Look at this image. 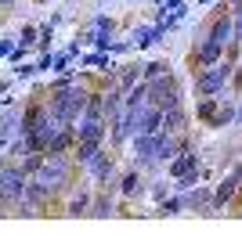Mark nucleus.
<instances>
[{
  "mask_svg": "<svg viewBox=\"0 0 242 252\" xmlns=\"http://www.w3.org/2000/svg\"><path fill=\"white\" fill-rule=\"evenodd\" d=\"M148 101H152L156 108H174V105H184V83L166 72L163 79H156V83H148Z\"/></svg>",
  "mask_w": 242,
  "mask_h": 252,
  "instance_id": "obj_7",
  "label": "nucleus"
},
{
  "mask_svg": "<svg viewBox=\"0 0 242 252\" xmlns=\"http://www.w3.org/2000/svg\"><path fill=\"white\" fill-rule=\"evenodd\" d=\"M141 79H145V62H141V58H134V62H126V65L116 68V83L126 90V94H130Z\"/></svg>",
  "mask_w": 242,
  "mask_h": 252,
  "instance_id": "obj_14",
  "label": "nucleus"
},
{
  "mask_svg": "<svg viewBox=\"0 0 242 252\" xmlns=\"http://www.w3.org/2000/svg\"><path fill=\"white\" fill-rule=\"evenodd\" d=\"M188 213V202H184V191H174L170 198L159 205V209H152V216H159V220H166V216H181Z\"/></svg>",
  "mask_w": 242,
  "mask_h": 252,
  "instance_id": "obj_16",
  "label": "nucleus"
},
{
  "mask_svg": "<svg viewBox=\"0 0 242 252\" xmlns=\"http://www.w3.org/2000/svg\"><path fill=\"white\" fill-rule=\"evenodd\" d=\"M94 191H98V188L90 184L83 173H80L76 184L62 194V216H69V220H76V216H87L90 205H94Z\"/></svg>",
  "mask_w": 242,
  "mask_h": 252,
  "instance_id": "obj_6",
  "label": "nucleus"
},
{
  "mask_svg": "<svg viewBox=\"0 0 242 252\" xmlns=\"http://www.w3.org/2000/svg\"><path fill=\"white\" fill-rule=\"evenodd\" d=\"M37 4H51V0H37Z\"/></svg>",
  "mask_w": 242,
  "mask_h": 252,
  "instance_id": "obj_25",
  "label": "nucleus"
},
{
  "mask_svg": "<svg viewBox=\"0 0 242 252\" xmlns=\"http://www.w3.org/2000/svg\"><path fill=\"white\" fill-rule=\"evenodd\" d=\"M232 72H235L232 62H221V65L192 72V94L195 97H224V94H232Z\"/></svg>",
  "mask_w": 242,
  "mask_h": 252,
  "instance_id": "obj_3",
  "label": "nucleus"
},
{
  "mask_svg": "<svg viewBox=\"0 0 242 252\" xmlns=\"http://www.w3.org/2000/svg\"><path fill=\"white\" fill-rule=\"evenodd\" d=\"M163 130H170V133H184V130H188V108H184V105H174V108H166Z\"/></svg>",
  "mask_w": 242,
  "mask_h": 252,
  "instance_id": "obj_18",
  "label": "nucleus"
},
{
  "mask_svg": "<svg viewBox=\"0 0 242 252\" xmlns=\"http://www.w3.org/2000/svg\"><path fill=\"white\" fill-rule=\"evenodd\" d=\"M0 7H4V11H11V7H15V0H0Z\"/></svg>",
  "mask_w": 242,
  "mask_h": 252,
  "instance_id": "obj_24",
  "label": "nucleus"
},
{
  "mask_svg": "<svg viewBox=\"0 0 242 252\" xmlns=\"http://www.w3.org/2000/svg\"><path fill=\"white\" fill-rule=\"evenodd\" d=\"M29 76H40V65H15V79H29Z\"/></svg>",
  "mask_w": 242,
  "mask_h": 252,
  "instance_id": "obj_22",
  "label": "nucleus"
},
{
  "mask_svg": "<svg viewBox=\"0 0 242 252\" xmlns=\"http://www.w3.org/2000/svg\"><path fill=\"white\" fill-rule=\"evenodd\" d=\"M22 137V101L4 94V108H0V152L11 148Z\"/></svg>",
  "mask_w": 242,
  "mask_h": 252,
  "instance_id": "obj_8",
  "label": "nucleus"
},
{
  "mask_svg": "<svg viewBox=\"0 0 242 252\" xmlns=\"http://www.w3.org/2000/svg\"><path fill=\"white\" fill-rule=\"evenodd\" d=\"M80 173H83L94 188H112L116 184V177H120V162H116V152L105 144L101 152L90 158V162H83L80 166Z\"/></svg>",
  "mask_w": 242,
  "mask_h": 252,
  "instance_id": "obj_4",
  "label": "nucleus"
},
{
  "mask_svg": "<svg viewBox=\"0 0 242 252\" xmlns=\"http://www.w3.org/2000/svg\"><path fill=\"white\" fill-rule=\"evenodd\" d=\"M76 133H80V141L109 144V119H90V116H83V119L76 123Z\"/></svg>",
  "mask_w": 242,
  "mask_h": 252,
  "instance_id": "obj_12",
  "label": "nucleus"
},
{
  "mask_svg": "<svg viewBox=\"0 0 242 252\" xmlns=\"http://www.w3.org/2000/svg\"><path fill=\"white\" fill-rule=\"evenodd\" d=\"M195 169H202V148H188V152L174 155V158L166 162V177H170V180H177V177L195 173Z\"/></svg>",
  "mask_w": 242,
  "mask_h": 252,
  "instance_id": "obj_11",
  "label": "nucleus"
},
{
  "mask_svg": "<svg viewBox=\"0 0 242 252\" xmlns=\"http://www.w3.org/2000/svg\"><path fill=\"white\" fill-rule=\"evenodd\" d=\"M116 191H120V198H126V202H137L141 194L148 191V173L141 166H134L130 162V169H123V173L116 177Z\"/></svg>",
  "mask_w": 242,
  "mask_h": 252,
  "instance_id": "obj_9",
  "label": "nucleus"
},
{
  "mask_svg": "<svg viewBox=\"0 0 242 252\" xmlns=\"http://www.w3.org/2000/svg\"><path fill=\"white\" fill-rule=\"evenodd\" d=\"M192 119L202 126V130H224V126H235V94L224 97H195Z\"/></svg>",
  "mask_w": 242,
  "mask_h": 252,
  "instance_id": "obj_1",
  "label": "nucleus"
},
{
  "mask_svg": "<svg viewBox=\"0 0 242 252\" xmlns=\"http://www.w3.org/2000/svg\"><path fill=\"white\" fill-rule=\"evenodd\" d=\"M224 54H228V43L224 40H217L210 36V32H199V40H195V47L188 54V68L192 72H199V68H210V65H221L224 62Z\"/></svg>",
  "mask_w": 242,
  "mask_h": 252,
  "instance_id": "obj_5",
  "label": "nucleus"
},
{
  "mask_svg": "<svg viewBox=\"0 0 242 252\" xmlns=\"http://www.w3.org/2000/svg\"><path fill=\"white\" fill-rule=\"evenodd\" d=\"M26 184H29V173L22 169V162L4 155V162H0V209H4V216H11L15 205L26 198Z\"/></svg>",
  "mask_w": 242,
  "mask_h": 252,
  "instance_id": "obj_2",
  "label": "nucleus"
},
{
  "mask_svg": "<svg viewBox=\"0 0 242 252\" xmlns=\"http://www.w3.org/2000/svg\"><path fill=\"white\" fill-rule=\"evenodd\" d=\"M184 202H188V213H195V216H210V209H213V188L202 180L199 188L184 191Z\"/></svg>",
  "mask_w": 242,
  "mask_h": 252,
  "instance_id": "obj_13",
  "label": "nucleus"
},
{
  "mask_svg": "<svg viewBox=\"0 0 242 252\" xmlns=\"http://www.w3.org/2000/svg\"><path fill=\"white\" fill-rule=\"evenodd\" d=\"M145 194L152 198V209H159V205L174 194V180H170V177H166V180H148V191H145Z\"/></svg>",
  "mask_w": 242,
  "mask_h": 252,
  "instance_id": "obj_19",
  "label": "nucleus"
},
{
  "mask_svg": "<svg viewBox=\"0 0 242 252\" xmlns=\"http://www.w3.org/2000/svg\"><path fill=\"white\" fill-rule=\"evenodd\" d=\"M232 94L242 97V62L235 65V72H232Z\"/></svg>",
  "mask_w": 242,
  "mask_h": 252,
  "instance_id": "obj_23",
  "label": "nucleus"
},
{
  "mask_svg": "<svg viewBox=\"0 0 242 252\" xmlns=\"http://www.w3.org/2000/svg\"><path fill=\"white\" fill-rule=\"evenodd\" d=\"M18 40H22V47H26V51H37V43H40V29L26 22V26L18 29Z\"/></svg>",
  "mask_w": 242,
  "mask_h": 252,
  "instance_id": "obj_21",
  "label": "nucleus"
},
{
  "mask_svg": "<svg viewBox=\"0 0 242 252\" xmlns=\"http://www.w3.org/2000/svg\"><path fill=\"white\" fill-rule=\"evenodd\" d=\"M116 198H120L116 184H112V188H98V191H94V205H90L87 216H90V220H112V216H120Z\"/></svg>",
  "mask_w": 242,
  "mask_h": 252,
  "instance_id": "obj_10",
  "label": "nucleus"
},
{
  "mask_svg": "<svg viewBox=\"0 0 242 252\" xmlns=\"http://www.w3.org/2000/svg\"><path fill=\"white\" fill-rule=\"evenodd\" d=\"M0 58H4L7 65H18L22 58H26V47H22V40L11 36V32H4V40H0Z\"/></svg>",
  "mask_w": 242,
  "mask_h": 252,
  "instance_id": "obj_15",
  "label": "nucleus"
},
{
  "mask_svg": "<svg viewBox=\"0 0 242 252\" xmlns=\"http://www.w3.org/2000/svg\"><path fill=\"white\" fill-rule=\"evenodd\" d=\"M166 72H174L166 58H152V62H145V83H156V79H163Z\"/></svg>",
  "mask_w": 242,
  "mask_h": 252,
  "instance_id": "obj_20",
  "label": "nucleus"
},
{
  "mask_svg": "<svg viewBox=\"0 0 242 252\" xmlns=\"http://www.w3.org/2000/svg\"><path fill=\"white\" fill-rule=\"evenodd\" d=\"M159 40H163L159 26H137V29H134V47H137V51H152Z\"/></svg>",
  "mask_w": 242,
  "mask_h": 252,
  "instance_id": "obj_17",
  "label": "nucleus"
}]
</instances>
